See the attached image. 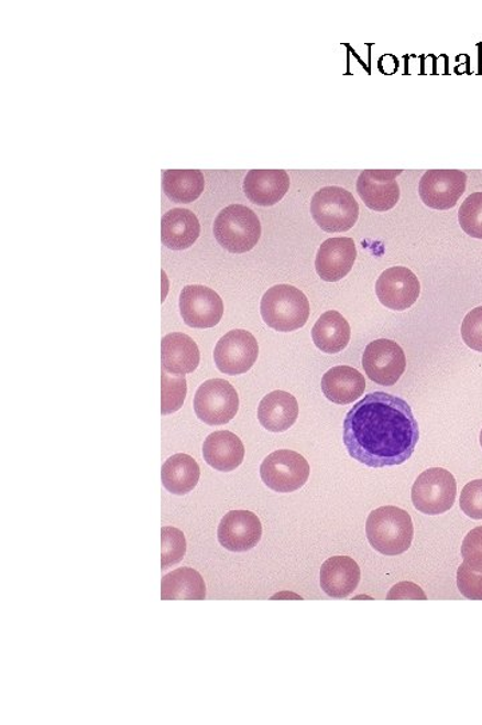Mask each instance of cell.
<instances>
[{"instance_id":"6da1fadb","label":"cell","mask_w":482,"mask_h":725,"mask_svg":"<svg viewBox=\"0 0 482 725\" xmlns=\"http://www.w3.org/2000/svg\"><path fill=\"white\" fill-rule=\"evenodd\" d=\"M418 440V422L410 404L386 392L364 397L344 418L343 444L349 456L369 468L405 464Z\"/></svg>"},{"instance_id":"7a4b0ae2","label":"cell","mask_w":482,"mask_h":725,"mask_svg":"<svg viewBox=\"0 0 482 725\" xmlns=\"http://www.w3.org/2000/svg\"><path fill=\"white\" fill-rule=\"evenodd\" d=\"M369 543L386 556H397L410 549L414 538L412 516L398 507L386 506L369 515Z\"/></svg>"},{"instance_id":"3957f363","label":"cell","mask_w":482,"mask_h":725,"mask_svg":"<svg viewBox=\"0 0 482 725\" xmlns=\"http://www.w3.org/2000/svg\"><path fill=\"white\" fill-rule=\"evenodd\" d=\"M261 312L270 328L293 332L305 327L310 317V303L300 289L282 284L264 293Z\"/></svg>"},{"instance_id":"277c9868","label":"cell","mask_w":482,"mask_h":725,"mask_svg":"<svg viewBox=\"0 0 482 725\" xmlns=\"http://www.w3.org/2000/svg\"><path fill=\"white\" fill-rule=\"evenodd\" d=\"M213 232L222 248L233 255H243L258 245L262 237V225L251 208L231 205L216 217Z\"/></svg>"},{"instance_id":"5b68a950","label":"cell","mask_w":482,"mask_h":725,"mask_svg":"<svg viewBox=\"0 0 482 725\" xmlns=\"http://www.w3.org/2000/svg\"><path fill=\"white\" fill-rule=\"evenodd\" d=\"M311 215L321 230L346 232L358 223L360 205L343 187H324L313 196Z\"/></svg>"},{"instance_id":"8992f818","label":"cell","mask_w":482,"mask_h":725,"mask_svg":"<svg viewBox=\"0 0 482 725\" xmlns=\"http://www.w3.org/2000/svg\"><path fill=\"white\" fill-rule=\"evenodd\" d=\"M457 481L452 473L431 468L421 473L412 488V501L418 512L437 516L453 508Z\"/></svg>"},{"instance_id":"52a82bcc","label":"cell","mask_w":482,"mask_h":725,"mask_svg":"<svg viewBox=\"0 0 482 725\" xmlns=\"http://www.w3.org/2000/svg\"><path fill=\"white\" fill-rule=\"evenodd\" d=\"M196 415L209 426H221L231 422L239 411V396L224 379L204 382L195 396Z\"/></svg>"},{"instance_id":"ba28073f","label":"cell","mask_w":482,"mask_h":725,"mask_svg":"<svg viewBox=\"0 0 482 725\" xmlns=\"http://www.w3.org/2000/svg\"><path fill=\"white\" fill-rule=\"evenodd\" d=\"M310 472L307 459L287 448L271 453L261 466L263 483L280 494H292L300 489L308 481Z\"/></svg>"},{"instance_id":"9c48e42d","label":"cell","mask_w":482,"mask_h":725,"mask_svg":"<svg viewBox=\"0 0 482 725\" xmlns=\"http://www.w3.org/2000/svg\"><path fill=\"white\" fill-rule=\"evenodd\" d=\"M362 366L375 385L394 386L406 370V356L397 342L380 339L364 348Z\"/></svg>"},{"instance_id":"30bf717a","label":"cell","mask_w":482,"mask_h":725,"mask_svg":"<svg viewBox=\"0 0 482 725\" xmlns=\"http://www.w3.org/2000/svg\"><path fill=\"white\" fill-rule=\"evenodd\" d=\"M468 176L460 170H429L419 181V196L435 210H450L467 190Z\"/></svg>"},{"instance_id":"8fae6325","label":"cell","mask_w":482,"mask_h":725,"mask_svg":"<svg viewBox=\"0 0 482 725\" xmlns=\"http://www.w3.org/2000/svg\"><path fill=\"white\" fill-rule=\"evenodd\" d=\"M259 356V344L249 331L234 329L228 332L218 342L213 358L216 367L222 374L241 375L250 371Z\"/></svg>"},{"instance_id":"7c38bea8","label":"cell","mask_w":482,"mask_h":725,"mask_svg":"<svg viewBox=\"0 0 482 725\" xmlns=\"http://www.w3.org/2000/svg\"><path fill=\"white\" fill-rule=\"evenodd\" d=\"M180 313L184 323L191 328H213L224 315V304L213 289L188 285L182 292Z\"/></svg>"},{"instance_id":"4fadbf2b","label":"cell","mask_w":482,"mask_h":725,"mask_svg":"<svg viewBox=\"0 0 482 725\" xmlns=\"http://www.w3.org/2000/svg\"><path fill=\"white\" fill-rule=\"evenodd\" d=\"M376 297L393 311H406L417 303L421 284L410 269L394 267L380 275L375 285Z\"/></svg>"},{"instance_id":"5bb4252c","label":"cell","mask_w":482,"mask_h":725,"mask_svg":"<svg viewBox=\"0 0 482 725\" xmlns=\"http://www.w3.org/2000/svg\"><path fill=\"white\" fill-rule=\"evenodd\" d=\"M402 170H364L358 176L357 192L370 210L385 213L399 202L397 177Z\"/></svg>"},{"instance_id":"9a60e30c","label":"cell","mask_w":482,"mask_h":725,"mask_svg":"<svg viewBox=\"0 0 482 725\" xmlns=\"http://www.w3.org/2000/svg\"><path fill=\"white\" fill-rule=\"evenodd\" d=\"M261 519L250 511H231L221 519L218 530L219 543L232 552H247L261 542Z\"/></svg>"},{"instance_id":"2e32d148","label":"cell","mask_w":482,"mask_h":725,"mask_svg":"<svg viewBox=\"0 0 482 725\" xmlns=\"http://www.w3.org/2000/svg\"><path fill=\"white\" fill-rule=\"evenodd\" d=\"M357 260L354 239L338 237L327 239L321 244L315 269L319 278L326 282L341 281L351 272Z\"/></svg>"},{"instance_id":"e0dca14e","label":"cell","mask_w":482,"mask_h":725,"mask_svg":"<svg viewBox=\"0 0 482 725\" xmlns=\"http://www.w3.org/2000/svg\"><path fill=\"white\" fill-rule=\"evenodd\" d=\"M360 582V565L350 556H332L321 564L320 587L333 599L350 597Z\"/></svg>"},{"instance_id":"ac0fdd59","label":"cell","mask_w":482,"mask_h":725,"mask_svg":"<svg viewBox=\"0 0 482 725\" xmlns=\"http://www.w3.org/2000/svg\"><path fill=\"white\" fill-rule=\"evenodd\" d=\"M289 176L284 170H251L243 188L253 205L270 207L284 198L289 190Z\"/></svg>"},{"instance_id":"d6986e66","label":"cell","mask_w":482,"mask_h":725,"mask_svg":"<svg viewBox=\"0 0 482 725\" xmlns=\"http://www.w3.org/2000/svg\"><path fill=\"white\" fill-rule=\"evenodd\" d=\"M299 416L296 398L286 391H272L259 404L258 418L261 425L271 433L287 432Z\"/></svg>"},{"instance_id":"ffe728a7","label":"cell","mask_w":482,"mask_h":725,"mask_svg":"<svg viewBox=\"0 0 482 725\" xmlns=\"http://www.w3.org/2000/svg\"><path fill=\"white\" fill-rule=\"evenodd\" d=\"M202 456L215 470L232 472L243 464L245 448L237 434L221 430L204 441Z\"/></svg>"},{"instance_id":"44dd1931","label":"cell","mask_w":482,"mask_h":725,"mask_svg":"<svg viewBox=\"0 0 482 725\" xmlns=\"http://www.w3.org/2000/svg\"><path fill=\"white\" fill-rule=\"evenodd\" d=\"M161 346H163L161 362H163L164 371L184 377L199 367V347L188 335L178 334V332L166 335Z\"/></svg>"},{"instance_id":"7402d4cb","label":"cell","mask_w":482,"mask_h":725,"mask_svg":"<svg viewBox=\"0 0 482 725\" xmlns=\"http://www.w3.org/2000/svg\"><path fill=\"white\" fill-rule=\"evenodd\" d=\"M366 390L363 375L349 366L332 367L321 378V391L330 402L350 404L361 398Z\"/></svg>"},{"instance_id":"603a6c76","label":"cell","mask_w":482,"mask_h":725,"mask_svg":"<svg viewBox=\"0 0 482 725\" xmlns=\"http://www.w3.org/2000/svg\"><path fill=\"white\" fill-rule=\"evenodd\" d=\"M199 236V219L187 208H173L161 220V241L168 249H189Z\"/></svg>"},{"instance_id":"cb8c5ba5","label":"cell","mask_w":482,"mask_h":725,"mask_svg":"<svg viewBox=\"0 0 482 725\" xmlns=\"http://www.w3.org/2000/svg\"><path fill=\"white\" fill-rule=\"evenodd\" d=\"M350 324L337 311H329L319 317L313 328V340L321 353L338 354L349 346Z\"/></svg>"},{"instance_id":"d4e9b609","label":"cell","mask_w":482,"mask_h":725,"mask_svg":"<svg viewBox=\"0 0 482 725\" xmlns=\"http://www.w3.org/2000/svg\"><path fill=\"white\" fill-rule=\"evenodd\" d=\"M161 478L165 489L172 495H188L200 480V466L194 457L178 453L166 459Z\"/></svg>"},{"instance_id":"484cf974","label":"cell","mask_w":482,"mask_h":725,"mask_svg":"<svg viewBox=\"0 0 482 725\" xmlns=\"http://www.w3.org/2000/svg\"><path fill=\"white\" fill-rule=\"evenodd\" d=\"M207 597L204 577L194 569L183 567L172 571L161 581V599H196Z\"/></svg>"},{"instance_id":"4316f807","label":"cell","mask_w":482,"mask_h":725,"mask_svg":"<svg viewBox=\"0 0 482 725\" xmlns=\"http://www.w3.org/2000/svg\"><path fill=\"white\" fill-rule=\"evenodd\" d=\"M163 187L172 202L190 203L200 198L206 180L200 170H166Z\"/></svg>"},{"instance_id":"83f0119b","label":"cell","mask_w":482,"mask_h":725,"mask_svg":"<svg viewBox=\"0 0 482 725\" xmlns=\"http://www.w3.org/2000/svg\"><path fill=\"white\" fill-rule=\"evenodd\" d=\"M457 587L463 597L482 600V558L463 559L457 570Z\"/></svg>"},{"instance_id":"f1b7e54d","label":"cell","mask_w":482,"mask_h":725,"mask_svg":"<svg viewBox=\"0 0 482 725\" xmlns=\"http://www.w3.org/2000/svg\"><path fill=\"white\" fill-rule=\"evenodd\" d=\"M187 380L184 377H172V374L161 371V414L176 413L183 408L187 397Z\"/></svg>"},{"instance_id":"f546056e","label":"cell","mask_w":482,"mask_h":725,"mask_svg":"<svg viewBox=\"0 0 482 725\" xmlns=\"http://www.w3.org/2000/svg\"><path fill=\"white\" fill-rule=\"evenodd\" d=\"M187 554V540L177 528L164 527L161 530V570L165 571L180 563Z\"/></svg>"},{"instance_id":"4dcf8cb0","label":"cell","mask_w":482,"mask_h":725,"mask_svg":"<svg viewBox=\"0 0 482 725\" xmlns=\"http://www.w3.org/2000/svg\"><path fill=\"white\" fill-rule=\"evenodd\" d=\"M459 223L469 237L482 239V193L469 195L463 201Z\"/></svg>"},{"instance_id":"1f68e13d","label":"cell","mask_w":482,"mask_h":725,"mask_svg":"<svg viewBox=\"0 0 482 725\" xmlns=\"http://www.w3.org/2000/svg\"><path fill=\"white\" fill-rule=\"evenodd\" d=\"M461 336L469 348L482 353V306L472 310L463 318Z\"/></svg>"},{"instance_id":"d6a6232c","label":"cell","mask_w":482,"mask_h":725,"mask_svg":"<svg viewBox=\"0 0 482 725\" xmlns=\"http://www.w3.org/2000/svg\"><path fill=\"white\" fill-rule=\"evenodd\" d=\"M461 511L473 520H482V480L465 485L460 497Z\"/></svg>"},{"instance_id":"836d02e7","label":"cell","mask_w":482,"mask_h":725,"mask_svg":"<svg viewBox=\"0 0 482 725\" xmlns=\"http://www.w3.org/2000/svg\"><path fill=\"white\" fill-rule=\"evenodd\" d=\"M387 599H426L424 589L413 582H401L387 594Z\"/></svg>"},{"instance_id":"e575fe53","label":"cell","mask_w":482,"mask_h":725,"mask_svg":"<svg viewBox=\"0 0 482 725\" xmlns=\"http://www.w3.org/2000/svg\"><path fill=\"white\" fill-rule=\"evenodd\" d=\"M461 556L462 559L482 558V527L474 528L463 539Z\"/></svg>"},{"instance_id":"d590c367","label":"cell","mask_w":482,"mask_h":725,"mask_svg":"<svg viewBox=\"0 0 482 725\" xmlns=\"http://www.w3.org/2000/svg\"><path fill=\"white\" fill-rule=\"evenodd\" d=\"M480 445L482 447V430H481V434H480Z\"/></svg>"}]
</instances>
